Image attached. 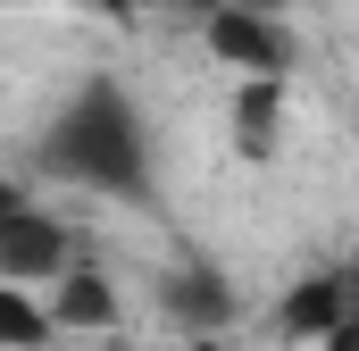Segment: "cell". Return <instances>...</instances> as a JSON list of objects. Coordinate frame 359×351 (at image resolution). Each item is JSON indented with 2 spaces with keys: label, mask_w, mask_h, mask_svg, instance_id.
I'll return each instance as SVG.
<instances>
[{
  "label": "cell",
  "mask_w": 359,
  "mask_h": 351,
  "mask_svg": "<svg viewBox=\"0 0 359 351\" xmlns=\"http://www.w3.org/2000/svg\"><path fill=\"white\" fill-rule=\"evenodd\" d=\"M276 126H284V76H243V92H234V143L251 159H268Z\"/></svg>",
  "instance_id": "ba28073f"
},
{
  "label": "cell",
  "mask_w": 359,
  "mask_h": 351,
  "mask_svg": "<svg viewBox=\"0 0 359 351\" xmlns=\"http://www.w3.org/2000/svg\"><path fill=\"white\" fill-rule=\"evenodd\" d=\"M343 318H351V276H343V267H318V276H301V284L276 301V326H284V343H301V351L318 343L326 326H343Z\"/></svg>",
  "instance_id": "5b68a950"
},
{
  "label": "cell",
  "mask_w": 359,
  "mask_h": 351,
  "mask_svg": "<svg viewBox=\"0 0 359 351\" xmlns=\"http://www.w3.org/2000/svg\"><path fill=\"white\" fill-rule=\"evenodd\" d=\"M0 201H17V184H8V176H0Z\"/></svg>",
  "instance_id": "7c38bea8"
},
{
  "label": "cell",
  "mask_w": 359,
  "mask_h": 351,
  "mask_svg": "<svg viewBox=\"0 0 359 351\" xmlns=\"http://www.w3.org/2000/svg\"><path fill=\"white\" fill-rule=\"evenodd\" d=\"M309 351H359V310H351V318H343V326H326V335H318V343H309Z\"/></svg>",
  "instance_id": "9c48e42d"
},
{
  "label": "cell",
  "mask_w": 359,
  "mask_h": 351,
  "mask_svg": "<svg viewBox=\"0 0 359 351\" xmlns=\"http://www.w3.org/2000/svg\"><path fill=\"white\" fill-rule=\"evenodd\" d=\"M67 260H76V251H67V226H59L50 209H34L25 192L0 201V276H8V284H50Z\"/></svg>",
  "instance_id": "3957f363"
},
{
  "label": "cell",
  "mask_w": 359,
  "mask_h": 351,
  "mask_svg": "<svg viewBox=\"0 0 359 351\" xmlns=\"http://www.w3.org/2000/svg\"><path fill=\"white\" fill-rule=\"evenodd\" d=\"M159 310H168L176 326H226V318H234V284L209 276V267H176V276L159 284Z\"/></svg>",
  "instance_id": "8992f818"
},
{
  "label": "cell",
  "mask_w": 359,
  "mask_h": 351,
  "mask_svg": "<svg viewBox=\"0 0 359 351\" xmlns=\"http://www.w3.org/2000/svg\"><path fill=\"white\" fill-rule=\"evenodd\" d=\"M84 8H100V17H134V0H84Z\"/></svg>",
  "instance_id": "8fae6325"
},
{
  "label": "cell",
  "mask_w": 359,
  "mask_h": 351,
  "mask_svg": "<svg viewBox=\"0 0 359 351\" xmlns=\"http://www.w3.org/2000/svg\"><path fill=\"white\" fill-rule=\"evenodd\" d=\"M42 301H50L59 335H109V326H126V293H117L100 267H76V260L42 284Z\"/></svg>",
  "instance_id": "277c9868"
},
{
  "label": "cell",
  "mask_w": 359,
  "mask_h": 351,
  "mask_svg": "<svg viewBox=\"0 0 359 351\" xmlns=\"http://www.w3.org/2000/svg\"><path fill=\"white\" fill-rule=\"evenodd\" d=\"M42 168L59 184H84V192H109V201H134L142 192V168H151V143H142V117L117 84H84L42 134Z\"/></svg>",
  "instance_id": "6da1fadb"
},
{
  "label": "cell",
  "mask_w": 359,
  "mask_h": 351,
  "mask_svg": "<svg viewBox=\"0 0 359 351\" xmlns=\"http://www.w3.org/2000/svg\"><path fill=\"white\" fill-rule=\"evenodd\" d=\"M201 42H209V59L234 67V76H284V67H292L284 8H209V17H201Z\"/></svg>",
  "instance_id": "7a4b0ae2"
},
{
  "label": "cell",
  "mask_w": 359,
  "mask_h": 351,
  "mask_svg": "<svg viewBox=\"0 0 359 351\" xmlns=\"http://www.w3.org/2000/svg\"><path fill=\"white\" fill-rule=\"evenodd\" d=\"M59 343V318L42 301V284H8L0 276V351H50Z\"/></svg>",
  "instance_id": "52a82bcc"
},
{
  "label": "cell",
  "mask_w": 359,
  "mask_h": 351,
  "mask_svg": "<svg viewBox=\"0 0 359 351\" xmlns=\"http://www.w3.org/2000/svg\"><path fill=\"white\" fill-rule=\"evenodd\" d=\"M184 8H201V17H209V8H284V0H184Z\"/></svg>",
  "instance_id": "30bf717a"
}]
</instances>
